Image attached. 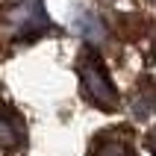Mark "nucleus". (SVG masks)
<instances>
[{
    "mask_svg": "<svg viewBox=\"0 0 156 156\" xmlns=\"http://www.w3.org/2000/svg\"><path fill=\"white\" fill-rule=\"evenodd\" d=\"M80 86H83V94H86L88 103H94L97 109L103 112H115L118 109V88L112 86V77L106 65L100 62L94 50H86L80 56Z\"/></svg>",
    "mask_w": 156,
    "mask_h": 156,
    "instance_id": "1",
    "label": "nucleus"
},
{
    "mask_svg": "<svg viewBox=\"0 0 156 156\" xmlns=\"http://www.w3.org/2000/svg\"><path fill=\"white\" fill-rule=\"evenodd\" d=\"M6 24L18 38H30V41L35 35H41L44 30H50V21L41 9V0H18L6 12Z\"/></svg>",
    "mask_w": 156,
    "mask_h": 156,
    "instance_id": "2",
    "label": "nucleus"
},
{
    "mask_svg": "<svg viewBox=\"0 0 156 156\" xmlns=\"http://www.w3.org/2000/svg\"><path fill=\"white\" fill-rule=\"evenodd\" d=\"M27 141V124L12 106L0 103V147L3 150H18Z\"/></svg>",
    "mask_w": 156,
    "mask_h": 156,
    "instance_id": "3",
    "label": "nucleus"
},
{
    "mask_svg": "<svg viewBox=\"0 0 156 156\" xmlns=\"http://www.w3.org/2000/svg\"><path fill=\"white\" fill-rule=\"evenodd\" d=\"M88 156H136L130 133L127 130H103L94 139Z\"/></svg>",
    "mask_w": 156,
    "mask_h": 156,
    "instance_id": "4",
    "label": "nucleus"
},
{
    "mask_svg": "<svg viewBox=\"0 0 156 156\" xmlns=\"http://www.w3.org/2000/svg\"><path fill=\"white\" fill-rule=\"evenodd\" d=\"M71 27H74L83 38H88V41H103V38H106L103 21H100L97 15H91V12H86V9H77V15H74Z\"/></svg>",
    "mask_w": 156,
    "mask_h": 156,
    "instance_id": "5",
    "label": "nucleus"
},
{
    "mask_svg": "<svg viewBox=\"0 0 156 156\" xmlns=\"http://www.w3.org/2000/svg\"><path fill=\"white\" fill-rule=\"evenodd\" d=\"M147 147H150V153L156 156V127L150 130V136H147Z\"/></svg>",
    "mask_w": 156,
    "mask_h": 156,
    "instance_id": "6",
    "label": "nucleus"
}]
</instances>
